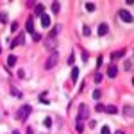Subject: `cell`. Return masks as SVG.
I'll return each instance as SVG.
<instances>
[{
	"label": "cell",
	"mask_w": 134,
	"mask_h": 134,
	"mask_svg": "<svg viewBox=\"0 0 134 134\" xmlns=\"http://www.w3.org/2000/svg\"><path fill=\"white\" fill-rule=\"evenodd\" d=\"M31 113H32V107H31V106H21L16 113H14V118H16V120H20V122H25Z\"/></svg>",
	"instance_id": "6da1fadb"
},
{
	"label": "cell",
	"mask_w": 134,
	"mask_h": 134,
	"mask_svg": "<svg viewBox=\"0 0 134 134\" xmlns=\"http://www.w3.org/2000/svg\"><path fill=\"white\" fill-rule=\"evenodd\" d=\"M88 113H89V111H88V107H86V104H80V106H79V115H77V123H84V120H86V118H88Z\"/></svg>",
	"instance_id": "7a4b0ae2"
},
{
	"label": "cell",
	"mask_w": 134,
	"mask_h": 134,
	"mask_svg": "<svg viewBox=\"0 0 134 134\" xmlns=\"http://www.w3.org/2000/svg\"><path fill=\"white\" fill-rule=\"evenodd\" d=\"M57 59H59V54H57V52H52L50 57L47 59V63H45V68H47V70H52V68L57 64Z\"/></svg>",
	"instance_id": "3957f363"
},
{
	"label": "cell",
	"mask_w": 134,
	"mask_h": 134,
	"mask_svg": "<svg viewBox=\"0 0 134 134\" xmlns=\"http://www.w3.org/2000/svg\"><path fill=\"white\" fill-rule=\"evenodd\" d=\"M118 16H120L122 21H125V23H132V14L127 9H120V11H118Z\"/></svg>",
	"instance_id": "277c9868"
},
{
	"label": "cell",
	"mask_w": 134,
	"mask_h": 134,
	"mask_svg": "<svg viewBox=\"0 0 134 134\" xmlns=\"http://www.w3.org/2000/svg\"><path fill=\"white\" fill-rule=\"evenodd\" d=\"M43 45H45L48 50H56V48H57V41H56V38H50V36L43 41Z\"/></svg>",
	"instance_id": "5b68a950"
},
{
	"label": "cell",
	"mask_w": 134,
	"mask_h": 134,
	"mask_svg": "<svg viewBox=\"0 0 134 134\" xmlns=\"http://www.w3.org/2000/svg\"><path fill=\"white\" fill-rule=\"evenodd\" d=\"M23 43H25V36H23V34H18V38L11 41V48L18 47V45H23Z\"/></svg>",
	"instance_id": "8992f818"
},
{
	"label": "cell",
	"mask_w": 134,
	"mask_h": 134,
	"mask_svg": "<svg viewBox=\"0 0 134 134\" xmlns=\"http://www.w3.org/2000/svg\"><path fill=\"white\" fill-rule=\"evenodd\" d=\"M104 111L109 113V115H116V113H118V107L113 106V104H107V106H104Z\"/></svg>",
	"instance_id": "52a82bcc"
},
{
	"label": "cell",
	"mask_w": 134,
	"mask_h": 134,
	"mask_svg": "<svg viewBox=\"0 0 134 134\" xmlns=\"http://www.w3.org/2000/svg\"><path fill=\"white\" fill-rule=\"evenodd\" d=\"M109 32V25L107 23H100L98 25V36H106Z\"/></svg>",
	"instance_id": "ba28073f"
},
{
	"label": "cell",
	"mask_w": 134,
	"mask_h": 134,
	"mask_svg": "<svg viewBox=\"0 0 134 134\" xmlns=\"http://www.w3.org/2000/svg\"><path fill=\"white\" fill-rule=\"evenodd\" d=\"M116 73H118V68H116V64H111L109 68H107V77H116Z\"/></svg>",
	"instance_id": "9c48e42d"
},
{
	"label": "cell",
	"mask_w": 134,
	"mask_h": 134,
	"mask_svg": "<svg viewBox=\"0 0 134 134\" xmlns=\"http://www.w3.org/2000/svg\"><path fill=\"white\" fill-rule=\"evenodd\" d=\"M34 13L38 14V16H43V14H45V5L43 4H36L34 5Z\"/></svg>",
	"instance_id": "30bf717a"
},
{
	"label": "cell",
	"mask_w": 134,
	"mask_h": 134,
	"mask_svg": "<svg viewBox=\"0 0 134 134\" xmlns=\"http://www.w3.org/2000/svg\"><path fill=\"white\" fill-rule=\"evenodd\" d=\"M123 56H125V48L118 50V52H113V54H111V59H113V61H116V59H120V57H123Z\"/></svg>",
	"instance_id": "8fae6325"
},
{
	"label": "cell",
	"mask_w": 134,
	"mask_h": 134,
	"mask_svg": "<svg viewBox=\"0 0 134 134\" xmlns=\"http://www.w3.org/2000/svg\"><path fill=\"white\" fill-rule=\"evenodd\" d=\"M41 27L43 29L50 27V16H48V14H43V16H41Z\"/></svg>",
	"instance_id": "7c38bea8"
},
{
	"label": "cell",
	"mask_w": 134,
	"mask_h": 134,
	"mask_svg": "<svg viewBox=\"0 0 134 134\" xmlns=\"http://www.w3.org/2000/svg\"><path fill=\"white\" fill-rule=\"evenodd\" d=\"M123 115L127 116V118H132V104H125V107H123Z\"/></svg>",
	"instance_id": "4fadbf2b"
},
{
	"label": "cell",
	"mask_w": 134,
	"mask_h": 134,
	"mask_svg": "<svg viewBox=\"0 0 134 134\" xmlns=\"http://www.w3.org/2000/svg\"><path fill=\"white\" fill-rule=\"evenodd\" d=\"M72 82H77V79H79V68L77 66H72Z\"/></svg>",
	"instance_id": "5bb4252c"
},
{
	"label": "cell",
	"mask_w": 134,
	"mask_h": 134,
	"mask_svg": "<svg viewBox=\"0 0 134 134\" xmlns=\"http://www.w3.org/2000/svg\"><path fill=\"white\" fill-rule=\"evenodd\" d=\"M25 29H27V32H29V34H34V21H32L31 18L27 20V23H25Z\"/></svg>",
	"instance_id": "9a60e30c"
},
{
	"label": "cell",
	"mask_w": 134,
	"mask_h": 134,
	"mask_svg": "<svg viewBox=\"0 0 134 134\" xmlns=\"http://www.w3.org/2000/svg\"><path fill=\"white\" fill-rule=\"evenodd\" d=\"M59 11H61V4H59V2H52V13H59Z\"/></svg>",
	"instance_id": "2e32d148"
},
{
	"label": "cell",
	"mask_w": 134,
	"mask_h": 134,
	"mask_svg": "<svg viewBox=\"0 0 134 134\" xmlns=\"http://www.w3.org/2000/svg\"><path fill=\"white\" fill-rule=\"evenodd\" d=\"M123 68L127 70V72H131V70H132V59H131V57L127 59V61H125V64H123Z\"/></svg>",
	"instance_id": "e0dca14e"
},
{
	"label": "cell",
	"mask_w": 134,
	"mask_h": 134,
	"mask_svg": "<svg viewBox=\"0 0 134 134\" xmlns=\"http://www.w3.org/2000/svg\"><path fill=\"white\" fill-rule=\"evenodd\" d=\"M59 31H61V27H59V25L54 27V29H52V32H50V38H57V32Z\"/></svg>",
	"instance_id": "ac0fdd59"
},
{
	"label": "cell",
	"mask_w": 134,
	"mask_h": 134,
	"mask_svg": "<svg viewBox=\"0 0 134 134\" xmlns=\"http://www.w3.org/2000/svg\"><path fill=\"white\" fill-rule=\"evenodd\" d=\"M14 63H16V56H9L7 57V64L9 66H14Z\"/></svg>",
	"instance_id": "d6986e66"
},
{
	"label": "cell",
	"mask_w": 134,
	"mask_h": 134,
	"mask_svg": "<svg viewBox=\"0 0 134 134\" xmlns=\"http://www.w3.org/2000/svg\"><path fill=\"white\" fill-rule=\"evenodd\" d=\"M86 9H88L89 13H93V11H95V4H93V2H86Z\"/></svg>",
	"instance_id": "ffe728a7"
},
{
	"label": "cell",
	"mask_w": 134,
	"mask_h": 134,
	"mask_svg": "<svg viewBox=\"0 0 134 134\" xmlns=\"http://www.w3.org/2000/svg\"><path fill=\"white\" fill-rule=\"evenodd\" d=\"M100 96H102V91H100V89H95V91H93V98H95V100H98Z\"/></svg>",
	"instance_id": "44dd1931"
},
{
	"label": "cell",
	"mask_w": 134,
	"mask_h": 134,
	"mask_svg": "<svg viewBox=\"0 0 134 134\" xmlns=\"http://www.w3.org/2000/svg\"><path fill=\"white\" fill-rule=\"evenodd\" d=\"M11 95H14V96H18V98H20V96H21V93L18 91L16 88H11Z\"/></svg>",
	"instance_id": "7402d4cb"
},
{
	"label": "cell",
	"mask_w": 134,
	"mask_h": 134,
	"mask_svg": "<svg viewBox=\"0 0 134 134\" xmlns=\"http://www.w3.org/2000/svg\"><path fill=\"white\" fill-rule=\"evenodd\" d=\"M43 123H45V127H48V129L52 127V120H50V118H45V122H43Z\"/></svg>",
	"instance_id": "603a6c76"
},
{
	"label": "cell",
	"mask_w": 134,
	"mask_h": 134,
	"mask_svg": "<svg viewBox=\"0 0 134 134\" xmlns=\"http://www.w3.org/2000/svg\"><path fill=\"white\" fill-rule=\"evenodd\" d=\"M102 134H111V129L107 127V125H104V127H102Z\"/></svg>",
	"instance_id": "cb8c5ba5"
},
{
	"label": "cell",
	"mask_w": 134,
	"mask_h": 134,
	"mask_svg": "<svg viewBox=\"0 0 134 134\" xmlns=\"http://www.w3.org/2000/svg\"><path fill=\"white\" fill-rule=\"evenodd\" d=\"M102 73H96V75H95V82H102Z\"/></svg>",
	"instance_id": "d4e9b609"
},
{
	"label": "cell",
	"mask_w": 134,
	"mask_h": 134,
	"mask_svg": "<svg viewBox=\"0 0 134 134\" xmlns=\"http://www.w3.org/2000/svg\"><path fill=\"white\" fill-rule=\"evenodd\" d=\"M89 32H91V31H89V27H88V25H84V29H82V34H84V36H89Z\"/></svg>",
	"instance_id": "484cf974"
},
{
	"label": "cell",
	"mask_w": 134,
	"mask_h": 134,
	"mask_svg": "<svg viewBox=\"0 0 134 134\" xmlns=\"http://www.w3.org/2000/svg\"><path fill=\"white\" fill-rule=\"evenodd\" d=\"M0 18H2L0 21H2V23H5V21H7V14H5V13H2V14H0Z\"/></svg>",
	"instance_id": "4316f807"
},
{
	"label": "cell",
	"mask_w": 134,
	"mask_h": 134,
	"mask_svg": "<svg viewBox=\"0 0 134 134\" xmlns=\"http://www.w3.org/2000/svg\"><path fill=\"white\" fill-rule=\"evenodd\" d=\"M95 111H98V113H100V111H104V106H102V104H96V106H95Z\"/></svg>",
	"instance_id": "83f0119b"
},
{
	"label": "cell",
	"mask_w": 134,
	"mask_h": 134,
	"mask_svg": "<svg viewBox=\"0 0 134 134\" xmlns=\"http://www.w3.org/2000/svg\"><path fill=\"white\" fill-rule=\"evenodd\" d=\"M73 61H75V56H73V54H72V56L68 57V64L72 66V64H73Z\"/></svg>",
	"instance_id": "f1b7e54d"
},
{
	"label": "cell",
	"mask_w": 134,
	"mask_h": 134,
	"mask_svg": "<svg viewBox=\"0 0 134 134\" xmlns=\"http://www.w3.org/2000/svg\"><path fill=\"white\" fill-rule=\"evenodd\" d=\"M11 31H13V32L18 31V23H16V21H14V23H11Z\"/></svg>",
	"instance_id": "f546056e"
},
{
	"label": "cell",
	"mask_w": 134,
	"mask_h": 134,
	"mask_svg": "<svg viewBox=\"0 0 134 134\" xmlns=\"http://www.w3.org/2000/svg\"><path fill=\"white\" fill-rule=\"evenodd\" d=\"M18 77L20 79H25V72L23 70H18Z\"/></svg>",
	"instance_id": "4dcf8cb0"
},
{
	"label": "cell",
	"mask_w": 134,
	"mask_h": 134,
	"mask_svg": "<svg viewBox=\"0 0 134 134\" xmlns=\"http://www.w3.org/2000/svg\"><path fill=\"white\" fill-rule=\"evenodd\" d=\"M82 59H84V63L89 59V54H88V52H82Z\"/></svg>",
	"instance_id": "1f68e13d"
},
{
	"label": "cell",
	"mask_w": 134,
	"mask_h": 134,
	"mask_svg": "<svg viewBox=\"0 0 134 134\" xmlns=\"http://www.w3.org/2000/svg\"><path fill=\"white\" fill-rule=\"evenodd\" d=\"M32 38H34V41H39V39H41V36H39V34H36V32H34V34H32Z\"/></svg>",
	"instance_id": "d6a6232c"
},
{
	"label": "cell",
	"mask_w": 134,
	"mask_h": 134,
	"mask_svg": "<svg viewBox=\"0 0 134 134\" xmlns=\"http://www.w3.org/2000/svg\"><path fill=\"white\" fill-rule=\"evenodd\" d=\"M89 127H96V122L95 120H89Z\"/></svg>",
	"instance_id": "836d02e7"
},
{
	"label": "cell",
	"mask_w": 134,
	"mask_h": 134,
	"mask_svg": "<svg viewBox=\"0 0 134 134\" xmlns=\"http://www.w3.org/2000/svg\"><path fill=\"white\" fill-rule=\"evenodd\" d=\"M27 134H34V132H32V129H31V127H29V129H27Z\"/></svg>",
	"instance_id": "e575fe53"
},
{
	"label": "cell",
	"mask_w": 134,
	"mask_h": 134,
	"mask_svg": "<svg viewBox=\"0 0 134 134\" xmlns=\"http://www.w3.org/2000/svg\"><path fill=\"white\" fill-rule=\"evenodd\" d=\"M115 134H123V131H116V132H115Z\"/></svg>",
	"instance_id": "d590c367"
},
{
	"label": "cell",
	"mask_w": 134,
	"mask_h": 134,
	"mask_svg": "<svg viewBox=\"0 0 134 134\" xmlns=\"http://www.w3.org/2000/svg\"><path fill=\"white\" fill-rule=\"evenodd\" d=\"M13 134H20V132H18V131H13Z\"/></svg>",
	"instance_id": "8d00e7d4"
}]
</instances>
